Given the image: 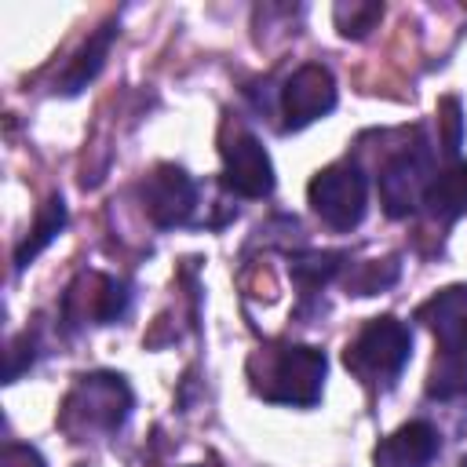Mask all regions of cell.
<instances>
[{
	"mask_svg": "<svg viewBox=\"0 0 467 467\" xmlns=\"http://www.w3.org/2000/svg\"><path fill=\"white\" fill-rule=\"evenodd\" d=\"M248 379L255 394L277 405H314L325 387V354L317 347L274 343L248 358Z\"/></svg>",
	"mask_w": 467,
	"mask_h": 467,
	"instance_id": "cell-1",
	"label": "cell"
},
{
	"mask_svg": "<svg viewBox=\"0 0 467 467\" xmlns=\"http://www.w3.org/2000/svg\"><path fill=\"white\" fill-rule=\"evenodd\" d=\"M131 409V390L120 376L109 372H95V376H80L77 387L66 394L58 423L66 434L84 438V434H109L124 423Z\"/></svg>",
	"mask_w": 467,
	"mask_h": 467,
	"instance_id": "cell-2",
	"label": "cell"
},
{
	"mask_svg": "<svg viewBox=\"0 0 467 467\" xmlns=\"http://www.w3.org/2000/svg\"><path fill=\"white\" fill-rule=\"evenodd\" d=\"M412 354V332L398 317H372L343 350V365L368 387L394 383Z\"/></svg>",
	"mask_w": 467,
	"mask_h": 467,
	"instance_id": "cell-3",
	"label": "cell"
},
{
	"mask_svg": "<svg viewBox=\"0 0 467 467\" xmlns=\"http://www.w3.org/2000/svg\"><path fill=\"white\" fill-rule=\"evenodd\" d=\"M306 197H310V208L321 215V223H328L332 230H350L365 215L368 182H365L358 164L339 161V164H328L325 171H317L310 179Z\"/></svg>",
	"mask_w": 467,
	"mask_h": 467,
	"instance_id": "cell-4",
	"label": "cell"
},
{
	"mask_svg": "<svg viewBox=\"0 0 467 467\" xmlns=\"http://www.w3.org/2000/svg\"><path fill=\"white\" fill-rule=\"evenodd\" d=\"M431 153L427 146H405L379 168V201L390 219H405L416 204H423V193L431 186Z\"/></svg>",
	"mask_w": 467,
	"mask_h": 467,
	"instance_id": "cell-5",
	"label": "cell"
},
{
	"mask_svg": "<svg viewBox=\"0 0 467 467\" xmlns=\"http://www.w3.org/2000/svg\"><path fill=\"white\" fill-rule=\"evenodd\" d=\"M223 186L237 197H266L274 190V168L263 142L244 128L223 135Z\"/></svg>",
	"mask_w": 467,
	"mask_h": 467,
	"instance_id": "cell-6",
	"label": "cell"
},
{
	"mask_svg": "<svg viewBox=\"0 0 467 467\" xmlns=\"http://www.w3.org/2000/svg\"><path fill=\"white\" fill-rule=\"evenodd\" d=\"M128 310V288L99 270L77 274V281L62 296L66 325H109Z\"/></svg>",
	"mask_w": 467,
	"mask_h": 467,
	"instance_id": "cell-7",
	"label": "cell"
},
{
	"mask_svg": "<svg viewBox=\"0 0 467 467\" xmlns=\"http://www.w3.org/2000/svg\"><path fill=\"white\" fill-rule=\"evenodd\" d=\"M139 197H142V212H146L157 226H182V223L193 215L197 186H193V179H190L182 168L161 164V168H153V171L142 179Z\"/></svg>",
	"mask_w": 467,
	"mask_h": 467,
	"instance_id": "cell-8",
	"label": "cell"
},
{
	"mask_svg": "<svg viewBox=\"0 0 467 467\" xmlns=\"http://www.w3.org/2000/svg\"><path fill=\"white\" fill-rule=\"evenodd\" d=\"M336 106V80L325 66L306 62L299 66L285 91H281V109H285V128H303L317 117H325Z\"/></svg>",
	"mask_w": 467,
	"mask_h": 467,
	"instance_id": "cell-9",
	"label": "cell"
},
{
	"mask_svg": "<svg viewBox=\"0 0 467 467\" xmlns=\"http://www.w3.org/2000/svg\"><path fill=\"white\" fill-rule=\"evenodd\" d=\"M416 321H423L434 332L441 350L467 354V285H452V288L434 292L416 310Z\"/></svg>",
	"mask_w": 467,
	"mask_h": 467,
	"instance_id": "cell-10",
	"label": "cell"
},
{
	"mask_svg": "<svg viewBox=\"0 0 467 467\" xmlns=\"http://www.w3.org/2000/svg\"><path fill=\"white\" fill-rule=\"evenodd\" d=\"M438 445H441L438 431L427 420H412L376 445L372 463L376 467H427L438 456Z\"/></svg>",
	"mask_w": 467,
	"mask_h": 467,
	"instance_id": "cell-11",
	"label": "cell"
},
{
	"mask_svg": "<svg viewBox=\"0 0 467 467\" xmlns=\"http://www.w3.org/2000/svg\"><path fill=\"white\" fill-rule=\"evenodd\" d=\"M423 204H427L431 219H438V223H452V219L467 215V161L438 171L423 193Z\"/></svg>",
	"mask_w": 467,
	"mask_h": 467,
	"instance_id": "cell-12",
	"label": "cell"
},
{
	"mask_svg": "<svg viewBox=\"0 0 467 467\" xmlns=\"http://www.w3.org/2000/svg\"><path fill=\"white\" fill-rule=\"evenodd\" d=\"M117 36V29L113 26H102V33H95L80 51H77V58L66 66V73H62V91L66 95H73V91H80L99 69H102V62H106V51H109V40Z\"/></svg>",
	"mask_w": 467,
	"mask_h": 467,
	"instance_id": "cell-13",
	"label": "cell"
},
{
	"mask_svg": "<svg viewBox=\"0 0 467 467\" xmlns=\"http://www.w3.org/2000/svg\"><path fill=\"white\" fill-rule=\"evenodd\" d=\"M427 394L438 401H452L467 394V354L441 350V358H434V368L427 376Z\"/></svg>",
	"mask_w": 467,
	"mask_h": 467,
	"instance_id": "cell-14",
	"label": "cell"
},
{
	"mask_svg": "<svg viewBox=\"0 0 467 467\" xmlns=\"http://www.w3.org/2000/svg\"><path fill=\"white\" fill-rule=\"evenodd\" d=\"M62 226H66V204H62L58 197H51V201L36 212V223H33L29 237L18 244V252H15V266H26L33 255H40V248H47Z\"/></svg>",
	"mask_w": 467,
	"mask_h": 467,
	"instance_id": "cell-15",
	"label": "cell"
},
{
	"mask_svg": "<svg viewBox=\"0 0 467 467\" xmlns=\"http://www.w3.org/2000/svg\"><path fill=\"white\" fill-rule=\"evenodd\" d=\"M339 266H343V252H303V255H292V277L299 281L303 292H317L321 285H328Z\"/></svg>",
	"mask_w": 467,
	"mask_h": 467,
	"instance_id": "cell-16",
	"label": "cell"
},
{
	"mask_svg": "<svg viewBox=\"0 0 467 467\" xmlns=\"http://www.w3.org/2000/svg\"><path fill=\"white\" fill-rule=\"evenodd\" d=\"M398 281V259H372V263H361L358 270L347 274V288L354 296H372L379 288H390Z\"/></svg>",
	"mask_w": 467,
	"mask_h": 467,
	"instance_id": "cell-17",
	"label": "cell"
},
{
	"mask_svg": "<svg viewBox=\"0 0 467 467\" xmlns=\"http://www.w3.org/2000/svg\"><path fill=\"white\" fill-rule=\"evenodd\" d=\"M383 7L379 4H339L336 7V26L343 36H365L379 22Z\"/></svg>",
	"mask_w": 467,
	"mask_h": 467,
	"instance_id": "cell-18",
	"label": "cell"
},
{
	"mask_svg": "<svg viewBox=\"0 0 467 467\" xmlns=\"http://www.w3.org/2000/svg\"><path fill=\"white\" fill-rule=\"evenodd\" d=\"M438 124H441V142H445V153H456L460 150V135H463V117H460V99H441L438 102Z\"/></svg>",
	"mask_w": 467,
	"mask_h": 467,
	"instance_id": "cell-19",
	"label": "cell"
},
{
	"mask_svg": "<svg viewBox=\"0 0 467 467\" xmlns=\"http://www.w3.org/2000/svg\"><path fill=\"white\" fill-rule=\"evenodd\" d=\"M0 467H44V456L29 445H18V441H7L4 445V456H0Z\"/></svg>",
	"mask_w": 467,
	"mask_h": 467,
	"instance_id": "cell-20",
	"label": "cell"
},
{
	"mask_svg": "<svg viewBox=\"0 0 467 467\" xmlns=\"http://www.w3.org/2000/svg\"><path fill=\"white\" fill-rule=\"evenodd\" d=\"M190 467H215V463H190Z\"/></svg>",
	"mask_w": 467,
	"mask_h": 467,
	"instance_id": "cell-21",
	"label": "cell"
},
{
	"mask_svg": "<svg viewBox=\"0 0 467 467\" xmlns=\"http://www.w3.org/2000/svg\"><path fill=\"white\" fill-rule=\"evenodd\" d=\"M460 467H467V460H460Z\"/></svg>",
	"mask_w": 467,
	"mask_h": 467,
	"instance_id": "cell-22",
	"label": "cell"
}]
</instances>
